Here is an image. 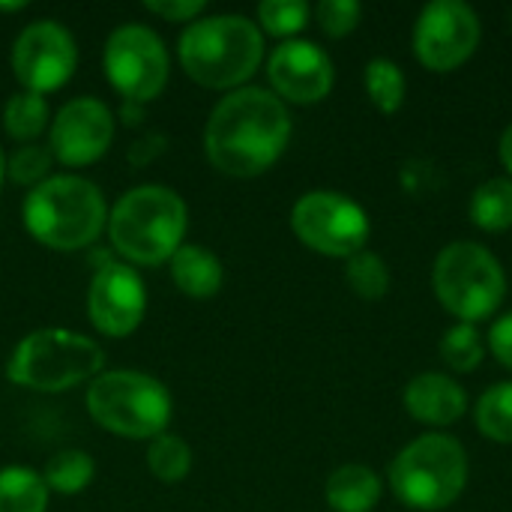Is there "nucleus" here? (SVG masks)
<instances>
[{"instance_id": "473e14b6", "label": "nucleus", "mask_w": 512, "mask_h": 512, "mask_svg": "<svg viewBox=\"0 0 512 512\" xmlns=\"http://www.w3.org/2000/svg\"><path fill=\"white\" fill-rule=\"evenodd\" d=\"M501 162H504V168L512 174V123L504 129V135H501Z\"/></svg>"}, {"instance_id": "a878e982", "label": "nucleus", "mask_w": 512, "mask_h": 512, "mask_svg": "<svg viewBox=\"0 0 512 512\" xmlns=\"http://www.w3.org/2000/svg\"><path fill=\"white\" fill-rule=\"evenodd\" d=\"M345 279L351 291L363 300H381L390 291V267L378 252H357L345 264Z\"/></svg>"}, {"instance_id": "c85d7f7f", "label": "nucleus", "mask_w": 512, "mask_h": 512, "mask_svg": "<svg viewBox=\"0 0 512 512\" xmlns=\"http://www.w3.org/2000/svg\"><path fill=\"white\" fill-rule=\"evenodd\" d=\"M54 156L48 147L42 144H21L9 159H6V174L12 183L21 186H39L42 180H48V168H51Z\"/></svg>"}, {"instance_id": "7c9ffc66", "label": "nucleus", "mask_w": 512, "mask_h": 512, "mask_svg": "<svg viewBox=\"0 0 512 512\" xmlns=\"http://www.w3.org/2000/svg\"><path fill=\"white\" fill-rule=\"evenodd\" d=\"M144 6L165 21H198V15L207 9L204 0H147Z\"/></svg>"}, {"instance_id": "cd10ccee", "label": "nucleus", "mask_w": 512, "mask_h": 512, "mask_svg": "<svg viewBox=\"0 0 512 512\" xmlns=\"http://www.w3.org/2000/svg\"><path fill=\"white\" fill-rule=\"evenodd\" d=\"M309 6L303 0H264L258 6V24L270 36H294L309 24Z\"/></svg>"}, {"instance_id": "20e7f679", "label": "nucleus", "mask_w": 512, "mask_h": 512, "mask_svg": "<svg viewBox=\"0 0 512 512\" xmlns=\"http://www.w3.org/2000/svg\"><path fill=\"white\" fill-rule=\"evenodd\" d=\"M24 225L48 249L72 252L90 246L108 225L102 189L75 174H57L33 186L24 201Z\"/></svg>"}, {"instance_id": "39448f33", "label": "nucleus", "mask_w": 512, "mask_h": 512, "mask_svg": "<svg viewBox=\"0 0 512 512\" xmlns=\"http://www.w3.org/2000/svg\"><path fill=\"white\" fill-rule=\"evenodd\" d=\"M465 486L468 456L450 435H423L411 441L390 465V489L408 510H447L462 498Z\"/></svg>"}, {"instance_id": "bb28decb", "label": "nucleus", "mask_w": 512, "mask_h": 512, "mask_svg": "<svg viewBox=\"0 0 512 512\" xmlns=\"http://www.w3.org/2000/svg\"><path fill=\"white\" fill-rule=\"evenodd\" d=\"M441 357L453 372H474L486 357V345H483L480 330L474 324L450 327L441 339Z\"/></svg>"}, {"instance_id": "0eeeda50", "label": "nucleus", "mask_w": 512, "mask_h": 512, "mask_svg": "<svg viewBox=\"0 0 512 512\" xmlns=\"http://www.w3.org/2000/svg\"><path fill=\"white\" fill-rule=\"evenodd\" d=\"M432 288L441 306L456 315L459 324H477L501 309L507 297V276L501 261L486 246L456 240L438 252Z\"/></svg>"}, {"instance_id": "dca6fc26", "label": "nucleus", "mask_w": 512, "mask_h": 512, "mask_svg": "<svg viewBox=\"0 0 512 512\" xmlns=\"http://www.w3.org/2000/svg\"><path fill=\"white\" fill-rule=\"evenodd\" d=\"M405 408L417 423L453 426L468 411V393L459 381L441 372H423L405 387Z\"/></svg>"}, {"instance_id": "f3484780", "label": "nucleus", "mask_w": 512, "mask_h": 512, "mask_svg": "<svg viewBox=\"0 0 512 512\" xmlns=\"http://www.w3.org/2000/svg\"><path fill=\"white\" fill-rule=\"evenodd\" d=\"M171 279L186 297L207 300L222 288V261L204 246L183 243L171 255Z\"/></svg>"}, {"instance_id": "f704fd0d", "label": "nucleus", "mask_w": 512, "mask_h": 512, "mask_svg": "<svg viewBox=\"0 0 512 512\" xmlns=\"http://www.w3.org/2000/svg\"><path fill=\"white\" fill-rule=\"evenodd\" d=\"M3 177H6V156H3V150H0V183H3Z\"/></svg>"}, {"instance_id": "c9c22d12", "label": "nucleus", "mask_w": 512, "mask_h": 512, "mask_svg": "<svg viewBox=\"0 0 512 512\" xmlns=\"http://www.w3.org/2000/svg\"><path fill=\"white\" fill-rule=\"evenodd\" d=\"M510 30H512V9H510Z\"/></svg>"}, {"instance_id": "1a4fd4ad", "label": "nucleus", "mask_w": 512, "mask_h": 512, "mask_svg": "<svg viewBox=\"0 0 512 512\" xmlns=\"http://www.w3.org/2000/svg\"><path fill=\"white\" fill-rule=\"evenodd\" d=\"M291 228L303 246L345 261L366 249L372 231L366 210L330 189L306 192L291 210Z\"/></svg>"}, {"instance_id": "a211bd4d", "label": "nucleus", "mask_w": 512, "mask_h": 512, "mask_svg": "<svg viewBox=\"0 0 512 512\" xmlns=\"http://www.w3.org/2000/svg\"><path fill=\"white\" fill-rule=\"evenodd\" d=\"M327 504L336 512H372L381 501V480L366 465H342L327 480Z\"/></svg>"}, {"instance_id": "72a5a7b5", "label": "nucleus", "mask_w": 512, "mask_h": 512, "mask_svg": "<svg viewBox=\"0 0 512 512\" xmlns=\"http://www.w3.org/2000/svg\"><path fill=\"white\" fill-rule=\"evenodd\" d=\"M24 9V3H0V12H18Z\"/></svg>"}, {"instance_id": "ddd939ff", "label": "nucleus", "mask_w": 512, "mask_h": 512, "mask_svg": "<svg viewBox=\"0 0 512 512\" xmlns=\"http://www.w3.org/2000/svg\"><path fill=\"white\" fill-rule=\"evenodd\" d=\"M147 312V291L129 264L108 261L96 270L87 291V315L102 336L123 339L138 330Z\"/></svg>"}, {"instance_id": "9d476101", "label": "nucleus", "mask_w": 512, "mask_h": 512, "mask_svg": "<svg viewBox=\"0 0 512 512\" xmlns=\"http://www.w3.org/2000/svg\"><path fill=\"white\" fill-rule=\"evenodd\" d=\"M105 75L126 102L144 105L168 84L165 42L144 24H123L105 42Z\"/></svg>"}, {"instance_id": "5701e85b", "label": "nucleus", "mask_w": 512, "mask_h": 512, "mask_svg": "<svg viewBox=\"0 0 512 512\" xmlns=\"http://www.w3.org/2000/svg\"><path fill=\"white\" fill-rule=\"evenodd\" d=\"M477 429L498 444H512V381L489 387L477 402Z\"/></svg>"}, {"instance_id": "4be33fe9", "label": "nucleus", "mask_w": 512, "mask_h": 512, "mask_svg": "<svg viewBox=\"0 0 512 512\" xmlns=\"http://www.w3.org/2000/svg\"><path fill=\"white\" fill-rule=\"evenodd\" d=\"M3 126L15 141H33L42 135V129L48 126V102L42 93H30L21 90L15 93L6 108H3Z\"/></svg>"}, {"instance_id": "f03ea898", "label": "nucleus", "mask_w": 512, "mask_h": 512, "mask_svg": "<svg viewBox=\"0 0 512 512\" xmlns=\"http://www.w3.org/2000/svg\"><path fill=\"white\" fill-rule=\"evenodd\" d=\"M264 60V33L243 15H210L192 21L180 36V63L192 81L231 90L249 81Z\"/></svg>"}, {"instance_id": "412c9836", "label": "nucleus", "mask_w": 512, "mask_h": 512, "mask_svg": "<svg viewBox=\"0 0 512 512\" xmlns=\"http://www.w3.org/2000/svg\"><path fill=\"white\" fill-rule=\"evenodd\" d=\"M363 81H366V93H369L372 105L381 114H396L402 108L408 84H405V72L393 60H387V57L369 60Z\"/></svg>"}, {"instance_id": "6ab92c4d", "label": "nucleus", "mask_w": 512, "mask_h": 512, "mask_svg": "<svg viewBox=\"0 0 512 512\" xmlns=\"http://www.w3.org/2000/svg\"><path fill=\"white\" fill-rule=\"evenodd\" d=\"M471 222L489 234H501V231L512 228V180L492 177L474 189Z\"/></svg>"}, {"instance_id": "423d86ee", "label": "nucleus", "mask_w": 512, "mask_h": 512, "mask_svg": "<svg viewBox=\"0 0 512 512\" xmlns=\"http://www.w3.org/2000/svg\"><path fill=\"white\" fill-rule=\"evenodd\" d=\"M102 348L72 330L48 327L24 336L9 363L6 375L12 384L36 393H63L84 381H93L102 369Z\"/></svg>"}, {"instance_id": "b1692460", "label": "nucleus", "mask_w": 512, "mask_h": 512, "mask_svg": "<svg viewBox=\"0 0 512 512\" xmlns=\"http://www.w3.org/2000/svg\"><path fill=\"white\" fill-rule=\"evenodd\" d=\"M93 471H96V465L84 450H63V453L51 456V462L42 471V480L48 489H54L60 495H78L81 489L90 486Z\"/></svg>"}, {"instance_id": "393cba45", "label": "nucleus", "mask_w": 512, "mask_h": 512, "mask_svg": "<svg viewBox=\"0 0 512 512\" xmlns=\"http://www.w3.org/2000/svg\"><path fill=\"white\" fill-rule=\"evenodd\" d=\"M147 468L162 483H180L192 471V450H189V444L183 438L165 432V435L150 441Z\"/></svg>"}, {"instance_id": "c756f323", "label": "nucleus", "mask_w": 512, "mask_h": 512, "mask_svg": "<svg viewBox=\"0 0 512 512\" xmlns=\"http://www.w3.org/2000/svg\"><path fill=\"white\" fill-rule=\"evenodd\" d=\"M315 18H318V27L327 36L342 39V36H348L360 24L363 6L357 0H321L315 6Z\"/></svg>"}, {"instance_id": "aec40b11", "label": "nucleus", "mask_w": 512, "mask_h": 512, "mask_svg": "<svg viewBox=\"0 0 512 512\" xmlns=\"http://www.w3.org/2000/svg\"><path fill=\"white\" fill-rule=\"evenodd\" d=\"M48 486L45 480L21 465L0 471V512H45Z\"/></svg>"}, {"instance_id": "6e6552de", "label": "nucleus", "mask_w": 512, "mask_h": 512, "mask_svg": "<svg viewBox=\"0 0 512 512\" xmlns=\"http://www.w3.org/2000/svg\"><path fill=\"white\" fill-rule=\"evenodd\" d=\"M87 411L90 417L108 429L111 435L144 441L165 435L171 423V396L168 390L132 369L96 375L87 387Z\"/></svg>"}, {"instance_id": "f8f14e48", "label": "nucleus", "mask_w": 512, "mask_h": 512, "mask_svg": "<svg viewBox=\"0 0 512 512\" xmlns=\"http://www.w3.org/2000/svg\"><path fill=\"white\" fill-rule=\"evenodd\" d=\"M75 63V39L60 21H33L12 45V72L30 93H51L63 87L72 78Z\"/></svg>"}, {"instance_id": "2f4dec72", "label": "nucleus", "mask_w": 512, "mask_h": 512, "mask_svg": "<svg viewBox=\"0 0 512 512\" xmlns=\"http://www.w3.org/2000/svg\"><path fill=\"white\" fill-rule=\"evenodd\" d=\"M489 348H492V354L501 360V366L512 369V312H507L504 318H498V321L492 324Z\"/></svg>"}, {"instance_id": "f257e3e1", "label": "nucleus", "mask_w": 512, "mask_h": 512, "mask_svg": "<svg viewBox=\"0 0 512 512\" xmlns=\"http://www.w3.org/2000/svg\"><path fill=\"white\" fill-rule=\"evenodd\" d=\"M291 114L264 87H237L219 99L204 129V150L216 171L228 177H258L285 153Z\"/></svg>"}, {"instance_id": "7ed1b4c3", "label": "nucleus", "mask_w": 512, "mask_h": 512, "mask_svg": "<svg viewBox=\"0 0 512 512\" xmlns=\"http://www.w3.org/2000/svg\"><path fill=\"white\" fill-rule=\"evenodd\" d=\"M189 225L186 201L168 186H135L108 213L114 249L144 267H159L183 246Z\"/></svg>"}, {"instance_id": "4468645a", "label": "nucleus", "mask_w": 512, "mask_h": 512, "mask_svg": "<svg viewBox=\"0 0 512 512\" xmlns=\"http://www.w3.org/2000/svg\"><path fill=\"white\" fill-rule=\"evenodd\" d=\"M111 138H114V114L108 111L105 102L84 96L66 102L57 111L48 135V150L57 162L78 168L102 159L105 150L111 147Z\"/></svg>"}, {"instance_id": "9b49d317", "label": "nucleus", "mask_w": 512, "mask_h": 512, "mask_svg": "<svg viewBox=\"0 0 512 512\" xmlns=\"http://www.w3.org/2000/svg\"><path fill=\"white\" fill-rule=\"evenodd\" d=\"M477 12L462 0H432L414 24V54L432 72L459 69L480 45Z\"/></svg>"}, {"instance_id": "2eb2a0df", "label": "nucleus", "mask_w": 512, "mask_h": 512, "mask_svg": "<svg viewBox=\"0 0 512 512\" xmlns=\"http://www.w3.org/2000/svg\"><path fill=\"white\" fill-rule=\"evenodd\" d=\"M267 78L282 102L288 99L297 105H315L333 90L336 72L324 48L309 39H288L270 54Z\"/></svg>"}]
</instances>
